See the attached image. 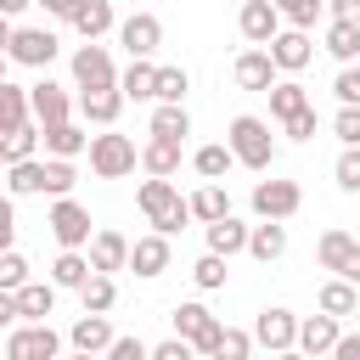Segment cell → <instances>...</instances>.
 Masks as SVG:
<instances>
[{
  "label": "cell",
  "instance_id": "29",
  "mask_svg": "<svg viewBox=\"0 0 360 360\" xmlns=\"http://www.w3.org/2000/svg\"><path fill=\"white\" fill-rule=\"evenodd\" d=\"M22 124H34L28 84H0V135H6V129H22Z\"/></svg>",
  "mask_w": 360,
  "mask_h": 360
},
{
  "label": "cell",
  "instance_id": "55",
  "mask_svg": "<svg viewBox=\"0 0 360 360\" xmlns=\"http://www.w3.org/2000/svg\"><path fill=\"white\" fill-rule=\"evenodd\" d=\"M28 6H39V0H0V11H11V17H17V11H28Z\"/></svg>",
  "mask_w": 360,
  "mask_h": 360
},
{
  "label": "cell",
  "instance_id": "23",
  "mask_svg": "<svg viewBox=\"0 0 360 360\" xmlns=\"http://www.w3.org/2000/svg\"><path fill=\"white\" fill-rule=\"evenodd\" d=\"M180 152H186V141H174V135H152V141L141 146V169L169 180V174L180 169Z\"/></svg>",
  "mask_w": 360,
  "mask_h": 360
},
{
  "label": "cell",
  "instance_id": "46",
  "mask_svg": "<svg viewBox=\"0 0 360 360\" xmlns=\"http://www.w3.org/2000/svg\"><path fill=\"white\" fill-rule=\"evenodd\" d=\"M332 96H338L343 107H360V62H354V68H343V73L332 79Z\"/></svg>",
  "mask_w": 360,
  "mask_h": 360
},
{
  "label": "cell",
  "instance_id": "48",
  "mask_svg": "<svg viewBox=\"0 0 360 360\" xmlns=\"http://www.w3.org/2000/svg\"><path fill=\"white\" fill-rule=\"evenodd\" d=\"M332 174H338V186H343V191H360V146H343V158H338V169H332Z\"/></svg>",
  "mask_w": 360,
  "mask_h": 360
},
{
  "label": "cell",
  "instance_id": "49",
  "mask_svg": "<svg viewBox=\"0 0 360 360\" xmlns=\"http://www.w3.org/2000/svg\"><path fill=\"white\" fill-rule=\"evenodd\" d=\"M107 360H152V349H146L141 338H118V343L107 349Z\"/></svg>",
  "mask_w": 360,
  "mask_h": 360
},
{
  "label": "cell",
  "instance_id": "4",
  "mask_svg": "<svg viewBox=\"0 0 360 360\" xmlns=\"http://www.w3.org/2000/svg\"><path fill=\"white\" fill-rule=\"evenodd\" d=\"M225 321L208 309V304H174V338H186L202 360H214V343H219Z\"/></svg>",
  "mask_w": 360,
  "mask_h": 360
},
{
  "label": "cell",
  "instance_id": "52",
  "mask_svg": "<svg viewBox=\"0 0 360 360\" xmlns=\"http://www.w3.org/2000/svg\"><path fill=\"white\" fill-rule=\"evenodd\" d=\"M332 360H360V332H343L338 349H332Z\"/></svg>",
  "mask_w": 360,
  "mask_h": 360
},
{
  "label": "cell",
  "instance_id": "41",
  "mask_svg": "<svg viewBox=\"0 0 360 360\" xmlns=\"http://www.w3.org/2000/svg\"><path fill=\"white\" fill-rule=\"evenodd\" d=\"M73 180H79L73 158H45V191H51V197H68V191H73Z\"/></svg>",
  "mask_w": 360,
  "mask_h": 360
},
{
  "label": "cell",
  "instance_id": "24",
  "mask_svg": "<svg viewBox=\"0 0 360 360\" xmlns=\"http://www.w3.org/2000/svg\"><path fill=\"white\" fill-rule=\"evenodd\" d=\"M208 231V253H248V236H253V225H242L236 214H225V219H214V225H202Z\"/></svg>",
  "mask_w": 360,
  "mask_h": 360
},
{
  "label": "cell",
  "instance_id": "37",
  "mask_svg": "<svg viewBox=\"0 0 360 360\" xmlns=\"http://www.w3.org/2000/svg\"><path fill=\"white\" fill-rule=\"evenodd\" d=\"M79 304H84L90 315H107V309L118 304V287H112V276H107V270H96V276L79 287Z\"/></svg>",
  "mask_w": 360,
  "mask_h": 360
},
{
  "label": "cell",
  "instance_id": "8",
  "mask_svg": "<svg viewBox=\"0 0 360 360\" xmlns=\"http://www.w3.org/2000/svg\"><path fill=\"white\" fill-rule=\"evenodd\" d=\"M248 202H253L259 219H292L304 208V191H298V180H259Z\"/></svg>",
  "mask_w": 360,
  "mask_h": 360
},
{
  "label": "cell",
  "instance_id": "28",
  "mask_svg": "<svg viewBox=\"0 0 360 360\" xmlns=\"http://www.w3.org/2000/svg\"><path fill=\"white\" fill-rule=\"evenodd\" d=\"M90 276H96V264H90V253H84V248H62V253H56V264H51V281H56V287H73V292H79Z\"/></svg>",
  "mask_w": 360,
  "mask_h": 360
},
{
  "label": "cell",
  "instance_id": "38",
  "mask_svg": "<svg viewBox=\"0 0 360 360\" xmlns=\"http://www.w3.org/2000/svg\"><path fill=\"white\" fill-rule=\"evenodd\" d=\"M231 163H236V152H231V141H225V146H219V141H214V146H197V158H191V169H197L202 180H219V174H225Z\"/></svg>",
  "mask_w": 360,
  "mask_h": 360
},
{
  "label": "cell",
  "instance_id": "15",
  "mask_svg": "<svg viewBox=\"0 0 360 360\" xmlns=\"http://www.w3.org/2000/svg\"><path fill=\"white\" fill-rule=\"evenodd\" d=\"M68 343H73L79 354H107V349L118 343V332L107 326V315H90V309H84V315L68 326Z\"/></svg>",
  "mask_w": 360,
  "mask_h": 360
},
{
  "label": "cell",
  "instance_id": "6",
  "mask_svg": "<svg viewBox=\"0 0 360 360\" xmlns=\"http://www.w3.org/2000/svg\"><path fill=\"white\" fill-rule=\"evenodd\" d=\"M73 84H79V90H118V68H112L107 45L84 39V45L73 51Z\"/></svg>",
  "mask_w": 360,
  "mask_h": 360
},
{
  "label": "cell",
  "instance_id": "43",
  "mask_svg": "<svg viewBox=\"0 0 360 360\" xmlns=\"http://www.w3.org/2000/svg\"><path fill=\"white\" fill-rule=\"evenodd\" d=\"M321 6H326V0H276V11L287 17V28H315Z\"/></svg>",
  "mask_w": 360,
  "mask_h": 360
},
{
  "label": "cell",
  "instance_id": "47",
  "mask_svg": "<svg viewBox=\"0 0 360 360\" xmlns=\"http://www.w3.org/2000/svg\"><path fill=\"white\" fill-rule=\"evenodd\" d=\"M332 135H338L343 146H360V107H338V118H332Z\"/></svg>",
  "mask_w": 360,
  "mask_h": 360
},
{
  "label": "cell",
  "instance_id": "27",
  "mask_svg": "<svg viewBox=\"0 0 360 360\" xmlns=\"http://www.w3.org/2000/svg\"><path fill=\"white\" fill-rule=\"evenodd\" d=\"M248 253H253L259 264H276V259L287 253V225H281V219H259L253 236H248Z\"/></svg>",
  "mask_w": 360,
  "mask_h": 360
},
{
  "label": "cell",
  "instance_id": "10",
  "mask_svg": "<svg viewBox=\"0 0 360 360\" xmlns=\"http://www.w3.org/2000/svg\"><path fill=\"white\" fill-rule=\"evenodd\" d=\"M298 315L292 309H281V304H270V309H259V321H253V338L270 349V354H281V349H298Z\"/></svg>",
  "mask_w": 360,
  "mask_h": 360
},
{
  "label": "cell",
  "instance_id": "21",
  "mask_svg": "<svg viewBox=\"0 0 360 360\" xmlns=\"http://www.w3.org/2000/svg\"><path fill=\"white\" fill-rule=\"evenodd\" d=\"M118 90L129 101H158V62L152 56H129V68L118 73Z\"/></svg>",
  "mask_w": 360,
  "mask_h": 360
},
{
  "label": "cell",
  "instance_id": "54",
  "mask_svg": "<svg viewBox=\"0 0 360 360\" xmlns=\"http://www.w3.org/2000/svg\"><path fill=\"white\" fill-rule=\"evenodd\" d=\"M39 6H45V11H51V17H62V22H68V17H73V11H79V0H39Z\"/></svg>",
  "mask_w": 360,
  "mask_h": 360
},
{
  "label": "cell",
  "instance_id": "11",
  "mask_svg": "<svg viewBox=\"0 0 360 360\" xmlns=\"http://www.w3.org/2000/svg\"><path fill=\"white\" fill-rule=\"evenodd\" d=\"M281 11H276V0H242V11H236V28H242V39L248 45H270L276 34H281Z\"/></svg>",
  "mask_w": 360,
  "mask_h": 360
},
{
  "label": "cell",
  "instance_id": "33",
  "mask_svg": "<svg viewBox=\"0 0 360 360\" xmlns=\"http://www.w3.org/2000/svg\"><path fill=\"white\" fill-rule=\"evenodd\" d=\"M17 309H22V321H45V315L56 309V281H28V287H17Z\"/></svg>",
  "mask_w": 360,
  "mask_h": 360
},
{
  "label": "cell",
  "instance_id": "45",
  "mask_svg": "<svg viewBox=\"0 0 360 360\" xmlns=\"http://www.w3.org/2000/svg\"><path fill=\"white\" fill-rule=\"evenodd\" d=\"M186 90H191L186 68H158V101H186Z\"/></svg>",
  "mask_w": 360,
  "mask_h": 360
},
{
  "label": "cell",
  "instance_id": "7",
  "mask_svg": "<svg viewBox=\"0 0 360 360\" xmlns=\"http://www.w3.org/2000/svg\"><path fill=\"white\" fill-rule=\"evenodd\" d=\"M45 225H51V236L62 242V248H90V208L84 202H73V197H56L51 202V214H45Z\"/></svg>",
  "mask_w": 360,
  "mask_h": 360
},
{
  "label": "cell",
  "instance_id": "30",
  "mask_svg": "<svg viewBox=\"0 0 360 360\" xmlns=\"http://www.w3.org/2000/svg\"><path fill=\"white\" fill-rule=\"evenodd\" d=\"M68 22H73L79 39H101V34L112 28V0H79V11H73Z\"/></svg>",
  "mask_w": 360,
  "mask_h": 360
},
{
  "label": "cell",
  "instance_id": "14",
  "mask_svg": "<svg viewBox=\"0 0 360 360\" xmlns=\"http://www.w3.org/2000/svg\"><path fill=\"white\" fill-rule=\"evenodd\" d=\"M276 73H281V68H276V56H270L264 45H253V51H242V56L231 62V79H236L242 90H270Z\"/></svg>",
  "mask_w": 360,
  "mask_h": 360
},
{
  "label": "cell",
  "instance_id": "13",
  "mask_svg": "<svg viewBox=\"0 0 360 360\" xmlns=\"http://www.w3.org/2000/svg\"><path fill=\"white\" fill-rule=\"evenodd\" d=\"M264 51L276 56V68H281V73H298V68H309V56H315V39H309V28H281V34H276Z\"/></svg>",
  "mask_w": 360,
  "mask_h": 360
},
{
  "label": "cell",
  "instance_id": "9",
  "mask_svg": "<svg viewBox=\"0 0 360 360\" xmlns=\"http://www.w3.org/2000/svg\"><path fill=\"white\" fill-rule=\"evenodd\" d=\"M6 51L17 68H51L56 62V34L51 28H11L6 34Z\"/></svg>",
  "mask_w": 360,
  "mask_h": 360
},
{
  "label": "cell",
  "instance_id": "42",
  "mask_svg": "<svg viewBox=\"0 0 360 360\" xmlns=\"http://www.w3.org/2000/svg\"><path fill=\"white\" fill-rule=\"evenodd\" d=\"M191 281H197L202 292H214V287H225V253H202V259L191 264Z\"/></svg>",
  "mask_w": 360,
  "mask_h": 360
},
{
  "label": "cell",
  "instance_id": "2",
  "mask_svg": "<svg viewBox=\"0 0 360 360\" xmlns=\"http://www.w3.org/2000/svg\"><path fill=\"white\" fill-rule=\"evenodd\" d=\"M225 141H231V152H236V163H242V169H270V163H276V135H270V124H264V118H253V112L231 118Z\"/></svg>",
  "mask_w": 360,
  "mask_h": 360
},
{
  "label": "cell",
  "instance_id": "26",
  "mask_svg": "<svg viewBox=\"0 0 360 360\" xmlns=\"http://www.w3.org/2000/svg\"><path fill=\"white\" fill-rule=\"evenodd\" d=\"M264 96H270V118H276V124H287V118H298V112L309 107V90H304L298 79H276Z\"/></svg>",
  "mask_w": 360,
  "mask_h": 360
},
{
  "label": "cell",
  "instance_id": "57",
  "mask_svg": "<svg viewBox=\"0 0 360 360\" xmlns=\"http://www.w3.org/2000/svg\"><path fill=\"white\" fill-rule=\"evenodd\" d=\"M68 360H96V354H79V349H73V354H68Z\"/></svg>",
  "mask_w": 360,
  "mask_h": 360
},
{
  "label": "cell",
  "instance_id": "34",
  "mask_svg": "<svg viewBox=\"0 0 360 360\" xmlns=\"http://www.w3.org/2000/svg\"><path fill=\"white\" fill-rule=\"evenodd\" d=\"M6 186H11V197L45 191V158H22V163H6Z\"/></svg>",
  "mask_w": 360,
  "mask_h": 360
},
{
  "label": "cell",
  "instance_id": "1",
  "mask_svg": "<svg viewBox=\"0 0 360 360\" xmlns=\"http://www.w3.org/2000/svg\"><path fill=\"white\" fill-rule=\"evenodd\" d=\"M135 202H141L146 225H152V231H163V236H174L186 219H197V214H191V197H180L163 174H146V180H141V191H135Z\"/></svg>",
  "mask_w": 360,
  "mask_h": 360
},
{
  "label": "cell",
  "instance_id": "5",
  "mask_svg": "<svg viewBox=\"0 0 360 360\" xmlns=\"http://www.w3.org/2000/svg\"><path fill=\"white\" fill-rule=\"evenodd\" d=\"M62 338L51 332V321H22L6 332V360H56Z\"/></svg>",
  "mask_w": 360,
  "mask_h": 360
},
{
  "label": "cell",
  "instance_id": "56",
  "mask_svg": "<svg viewBox=\"0 0 360 360\" xmlns=\"http://www.w3.org/2000/svg\"><path fill=\"white\" fill-rule=\"evenodd\" d=\"M276 360H309V354H304V349H281Z\"/></svg>",
  "mask_w": 360,
  "mask_h": 360
},
{
  "label": "cell",
  "instance_id": "18",
  "mask_svg": "<svg viewBox=\"0 0 360 360\" xmlns=\"http://www.w3.org/2000/svg\"><path fill=\"white\" fill-rule=\"evenodd\" d=\"M129 248H135V242H129L124 231H96V236H90V264L107 270V276H112V270H129Z\"/></svg>",
  "mask_w": 360,
  "mask_h": 360
},
{
  "label": "cell",
  "instance_id": "40",
  "mask_svg": "<svg viewBox=\"0 0 360 360\" xmlns=\"http://www.w3.org/2000/svg\"><path fill=\"white\" fill-rule=\"evenodd\" d=\"M253 343H259L253 332L225 326V332H219V343H214V360H248V354H253Z\"/></svg>",
  "mask_w": 360,
  "mask_h": 360
},
{
  "label": "cell",
  "instance_id": "31",
  "mask_svg": "<svg viewBox=\"0 0 360 360\" xmlns=\"http://www.w3.org/2000/svg\"><path fill=\"white\" fill-rule=\"evenodd\" d=\"M39 146H45V129H39V118H34V124H22V129H6L0 158H6V163H22V158H39Z\"/></svg>",
  "mask_w": 360,
  "mask_h": 360
},
{
  "label": "cell",
  "instance_id": "12",
  "mask_svg": "<svg viewBox=\"0 0 360 360\" xmlns=\"http://www.w3.org/2000/svg\"><path fill=\"white\" fill-rule=\"evenodd\" d=\"M118 45H124L129 56H152V51L163 45V22H158L152 11H135V17L118 22Z\"/></svg>",
  "mask_w": 360,
  "mask_h": 360
},
{
  "label": "cell",
  "instance_id": "22",
  "mask_svg": "<svg viewBox=\"0 0 360 360\" xmlns=\"http://www.w3.org/2000/svg\"><path fill=\"white\" fill-rule=\"evenodd\" d=\"M354 253H360V236H349V231H338V225H332V231H321V242H315L321 270H338V276L349 270V259H354Z\"/></svg>",
  "mask_w": 360,
  "mask_h": 360
},
{
  "label": "cell",
  "instance_id": "20",
  "mask_svg": "<svg viewBox=\"0 0 360 360\" xmlns=\"http://www.w3.org/2000/svg\"><path fill=\"white\" fill-rule=\"evenodd\" d=\"M338 338H343V326H338V315H326V309H321V315H309V321L298 326V349H304L309 360H315V354H332V349H338Z\"/></svg>",
  "mask_w": 360,
  "mask_h": 360
},
{
  "label": "cell",
  "instance_id": "53",
  "mask_svg": "<svg viewBox=\"0 0 360 360\" xmlns=\"http://www.w3.org/2000/svg\"><path fill=\"white\" fill-rule=\"evenodd\" d=\"M332 6V17H349V22H360V0H326Z\"/></svg>",
  "mask_w": 360,
  "mask_h": 360
},
{
  "label": "cell",
  "instance_id": "3",
  "mask_svg": "<svg viewBox=\"0 0 360 360\" xmlns=\"http://www.w3.org/2000/svg\"><path fill=\"white\" fill-rule=\"evenodd\" d=\"M135 163H141V152H135V141L129 135H90V174H101V180H124V174H135Z\"/></svg>",
  "mask_w": 360,
  "mask_h": 360
},
{
  "label": "cell",
  "instance_id": "51",
  "mask_svg": "<svg viewBox=\"0 0 360 360\" xmlns=\"http://www.w3.org/2000/svg\"><path fill=\"white\" fill-rule=\"evenodd\" d=\"M281 129H287L292 141H309V135H315V107H304V112H298V118H287Z\"/></svg>",
  "mask_w": 360,
  "mask_h": 360
},
{
  "label": "cell",
  "instance_id": "17",
  "mask_svg": "<svg viewBox=\"0 0 360 360\" xmlns=\"http://www.w3.org/2000/svg\"><path fill=\"white\" fill-rule=\"evenodd\" d=\"M124 90H79V118L84 124H101V129H112L118 124V112H124Z\"/></svg>",
  "mask_w": 360,
  "mask_h": 360
},
{
  "label": "cell",
  "instance_id": "44",
  "mask_svg": "<svg viewBox=\"0 0 360 360\" xmlns=\"http://www.w3.org/2000/svg\"><path fill=\"white\" fill-rule=\"evenodd\" d=\"M17 287H28V259L17 248H6V259H0V292H17Z\"/></svg>",
  "mask_w": 360,
  "mask_h": 360
},
{
  "label": "cell",
  "instance_id": "32",
  "mask_svg": "<svg viewBox=\"0 0 360 360\" xmlns=\"http://www.w3.org/2000/svg\"><path fill=\"white\" fill-rule=\"evenodd\" d=\"M79 152H90V135H84L73 118L45 129V158H79Z\"/></svg>",
  "mask_w": 360,
  "mask_h": 360
},
{
  "label": "cell",
  "instance_id": "36",
  "mask_svg": "<svg viewBox=\"0 0 360 360\" xmlns=\"http://www.w3.org/2000/svg\"><path fill=\"white\" fill-rule=\"evenodd\" d=\"M152 135H174V141H186V135H191V112H186V101H158V112H152Z\"/></svg>",
  "mask_w": 360,
  "mask_h": 360
},
{
  "label": "cell",
  "instance_id": "19",
  "mask_svg": "<svg viewBox=\"0 0 360 360\" xmlns=\"http://www.w3.org/2000/svg\"><path fill=\"white\" fill-rule=\"evenodd\" d=\"M129 270L135 276H163L169 270V236L163 231H152V236H135V248H129Z\"/></svg>",
  "mask_w": 360,
  "mask_h": 360
},
{
  "label": "cell",
  "instance_id": "25",
  "mask_svg": "<svg viewBox=\"0 0 360 360\" xmlns=\"http://www.w3.org/2000/svg\"><path fill=\"white\" fill-rule=\"evenodd\" d=\"M326 56L343 62V68H354V62H360V22L332 17V22H326Z\"/></svg>",
  "mask_w": 360,
  "mask_h": 360
},
{
  "label": "cell",
  "instance_id": "35",
  "mask_svg": "<svg viewBox=\"0 0 360 360\" xmlns=\"http://www.w3.org/2000/svg\"><path fill=\"white\" fill-rule=\"evenodd\" d=\"M191 214H197L202 225H214V219H225V214H231V197L219 191V180H202V186L191 191Z\"/></svg>",
  "mask_w": 360,
  "mask_h": 360
},
{
  "label": "cell",
  "instance_id": "16",
  "mask_svg": "<svg viewBox=\"0 0 360 360\" xmlns=\"http://www.w3.org/2000/svg\"><path fill=\"white\" fill-rule=\"evenodd\" d=\"M28 101H34V118H39V129H51V124H68V112H73L68 90H62V84H51V79L28 84Z\"/></svg>",
  "mask_w": 360,
  "mask_h": 360
},
{
  "label": "cell",
  "instance_id": "39",
  "mask_svg": "<svg viewBox=\"0 0 360 360\" xmlns=\"http://www.w3.org/2000/svg\"><path fill=\"white\" fill-rule=\"evenodd\" d=\"M354 304H360V298H354V281L332 276V281L321 287V309H326V315H338V321H343V315H354Z\"/></svg>",
  "mask_w": 360,
  "mask_h": 360
},
{
  "label": "cell",
  "instance_id": "50",
  "mask_svg": "<svg viewBox=\"0 0 360 360\" xmlns=\"http://www.w3.org/2000/svg\"><path fill=\"white\" fill-rule=\"evenodd\" d=\"M152 360H197V349H191L186 338H169V343H158V349H152Z\"/></svg>",
  "mask_w": 360,
  "mask_h": 360
}]
</instances>
